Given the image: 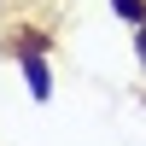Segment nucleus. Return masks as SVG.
Segmentation results:
<instances>
[{"label":"nucleus","mask_w":146,"mask_h":146,"mask_svg":"<svg viewBox=\"0 0 146 146\" xmlns=\"http://www.w3.org/2000/svg\"><path fill=\"white\" fill-rule=\"evenodd\" d=\"M135 58H140V70H146V23L135 29Z\"/></svg>","instance_id":"nucleus-3"},{"label":"nucleus","mask_w":146,"mask_h":146,"mask_svg":"<svg viewBox=\"0 0 146 146\" xmlns=\"http://www.w3.org/2000/svg\"><path fill=\"white\" fill-rule=\"evenodd\" d=\"M12 53H18V64H23L29 100H35V105H47V100H53V70H47V35H41V29H18V35H12Z\"/></svg>","instance_id":"nucleus-1"},{"label":"nucleus","mask_w":146,"mask_h":146,"mask_svg":"<svg viewBox=\"0 0 146 146\" xmlns=\"http://www.w3.org/2000/svg\"><path fill=\"white\" fill-rule=\"evenodd\" d=\"M111 12L129 23V29H140V23H146V0H111Z\"/></svg>","instance_id":"nucleus-2"}]
</instances>
